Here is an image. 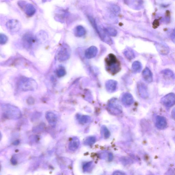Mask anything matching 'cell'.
Instances as JSON below:
<instances>
[{
	"instance_id": "33",
	"label": "cell",
	"mask_w": 175,
	"mask_h": 175,
	"mask_svg": "<svg viewBox=\"0 0 175 175\" xmlns=\"http://www.w3.org/2000/svg\"><path fill=\"white\" fill-rule=\"evenodd\" d=\"M159 21H158L157 20H156L154 21L153 22V27L156 28L158 26H159Z\"/></svg>"
},
{
	"instance_id": "19",
	"label": "cell",
	"mask_w": 175,
	"mask_h": 175,
	"mask_svg": "<svg viewBox=\"0 0 175 175\" xmlns=\"http://www.w3.org/2000/svg\"><path fill=\"white\" fill-rule=\"evenodd\" d=\"M74 33L77 37H82L86 34V31L84 27L79 25L75 29Z\"/></svg>"
},
{
	"instance_id": "2",
	"label": "cell",
	"mask_w": 175,
	"mask_h": 175,
	"mask_svg": "<svg viewBox=\"0 0 175 175\" xmlns=\"http://www.w3.org/2000/svg\"><path fill=\"white\" fill-rule=\"evenodd\" d=\"M105 67L107 71L112 75L118 73L121 70L120 61L112 53L109 54L105 59Z\"/></svg>"
},
{
	"instance_id": "1",
	"label": "cell",
	"mask_w": 175,
	"mask_h": 175,
	"mask_svg": "<svg viewBox=\"0 0 175 175\" xmlns=\"http://www.w3.org/2000/svg\"><path fill=\"white\" fill-rule=\"evenodd\" d=\"M1 108L2 115L6 119H18L21 116L20 110L16 106L9 104H3Z\"/></svg>"
},
{
	"instance_id": "10",
	"label": "cell",
	"mask_w": 175,
	"mask_h": 175,
	"mask_svg": "<svg viewBox=\"0 0 175 175\" xmlns=\"http://www.w3.org/2000/svg\"><path fill=\"white\" fill-rule=\"evenodd\" d=\"M167 125V121L165 117L158 116L156 119V126L159 130H164L166 128Z\"/></svg>"
},
{
	"instance_id": "5",
	"label": "cell",
	"mask_w": 175,
	"mask_h": 175,
	"mask_svg": "<svg viewBox=\"0 0 175 175\" xmlns=\"http://www.w3.org/2000/svg\"><path fill=\"white\" fill-rule=\"evenodd\" d=\"M107 108L110 113L114 115L120 114L123 112L122 106L118 100L115 98L110 100L108 102Z\"/></svg>"
},
{
	"instance_id": "28",
	"label": "cell",
	"mask_w": 175,
	"mask_h": 175,
	"mask_svg": "<svg viewBox=\"0 0 175 175\" xmlns=\"http://www.w3.org/2000/svg\"><path fill=\"white\" fill-rule=\"evenodd\" d=\"M66 70L65 68L61 67L57 70V75L59 77H62L66 74Z\"/></svg>"
},
{
	"instance_id": "34",
	"label": "cell",
	"mask_w": 175,
	"mask_h": 175,
	"mask_svg": "<svg viewBox=\"0 0 175 175\" xmlns=\"http://www.w3.org/2000/svg\"><path fill=\"white\" fill-rule=\"evenodd\" d=\"M171 116L172 118L175 120V108H174L172 110Z\"/></svg>"
},
{
	"instance_id": "20",
	"label": "cell",
	"mask_w": 175,
	"mask_h": 175,
	"mask_svg": "<svg viewBox=\"0 0 175 175\" xmlns=\"http://www.w3.org/2000/svg\"><path fill=\"white\" fill-rule=\"evenodd\" d=\"M142 66L141 63L138 61L134 62L132 64V69L135 73H138L141 71Z\"/></svg>"
},
{
	"instance_id": "24",
	"label": "cell",
	"mask_w": 175,
	"mask_h": 175,
	"mask_svg": "<svg viewBox=\"0 0 175 175\" xmlns=\"http://www.w3.org/2000/svg\"><path fill=\"white\" fill-rule=\"evenodd\" d=\"M105 29L107 33L109 36L114 37L117 35V32L116 30L113 28L108 27L105 28Z\"/></svg>"
},
{
	"instance_id": "4",
	"label": "cell",
	"mask_w": 175,
	"mask_h": 175,
	"mask_svg": "<svg viewBox=\"0 0 175 175\" xmlns=\"http://www.w3.org/2000/svg\"><path fill=\"white\" fill-rule=\"evenodd\" d=\"M90 20L91 22L92 23L93 25L95 28L96 31H97L102 41L108 44H112V40L111 39L107 33L105 28L98 25L96 22L93 18H90Z\"/></svg>"
},
{
	"instance_id": "23",
	"label": "cell",
	"mask_w": 175,
	"mask_h": 175,
	"mask_svg": "<svg viewBox=\"0 0 175 175\" xmlns=\"http://www.w3.org/2000/svg\"><path fill=\"white\" fill-rule=\"evenodd\" d=\"M165 77L166 78L173 79L174 78V75L171 70H170L166 69L163 70L162 72Z\"/></svg>"
},
{
	"instance_id": "18",
	"label": "cell",
	"mask_w": 175,
	"mask_h": 175,
	"mask_svg": "<svg viewBox=\"0 0 175 175\" xmlns=\"http://www.w3.org/2000/svg\"><path fill=\"white\" fill-rule=\"evenodd\" d=\"M47 120L48 123L52 125H55L56 124L57 120L56 115L52 112H48L46 115Z\"/></svg>"
},
{
	"instance_id": "25",
	"label": "cell",
	"mask_w": 175,
	"mask_h": 175,
	"mask_svg": "<svg viewBox=\"0 0 175 175\" xmlns=\"http://www.w3.org/2000/svg\"><path fill=\"white\" fill-rule=\"evenodd\" d=\"M101 132L104 138H109L110 135V132L105 126H102L101 129Z\"/></svg>"
},
{
	"instance_id": "32",
	"label": "cell",
	"mask_w": 175,
	"mask_h": 175,
	"mask_svg": "<svg viewBox=\"0 0 175 175\" xmlns=\"http://www.w3.org/2000/svg\"><path fill=\"white\" fill-rule=\"evenodd\" d=\"M171 39L172 41L175 44V29L173 31L171 35Z\"/></svg>"
},
{
	"instance_id": "27",
	"label": "cell",
	"mask_w": 175,
	"mask_h": 175,
	"mask_svg": "<svg viewBox=\"0 0 175 175\" xmlns=\"http://www.w3.org/2000/svg\"><path fill=\"white\" fill-rule=\"evenodd\" d=\"M124 55L128 59L131 60L134 58V53L131 49H127L124 52Z\"/></svg>"
},
{
	"instance_id": "12",
	"label": "cell",
	"mask_w": 175,
	"mask_h": 175,
	"mask_svg": "<svg viewBox=\"0 0 175 175\" xmlns=\"http://www.w3.org/2000/svg\"><path fill=\"white\" fill-rule=\"evenodd\" d=\"M98 52V49L96 47L91 46L85 51V57L88 59L93 58L96 56Z\"/></svg>"
},
{
	"instance_id": "9",
	"label": "cell",
	"mask_w": 175,
	"mask_h": 175,
	"mask_svg": "<svg viewBox=\"0 0 175 175\" xmlns=\"http://www.w3.org/2000/svg\"><path fill=\"white\" fill-rule=\"evenodd\" d=\"M161 101L166 107H171L175 104V94L172 93H169L162 98Z\"/></svg>"
},
{
	"instance_id": "29",
	"label": "cell",
	"mask_w": 175,
	"mask_h": 175,
	"mask_svg": "<svg viewBox=\"0 0 175 175\" xmlns=\"http://www.w3.org/2000/svg\"><path fill=\"white\" fill-rule=\"evenodd\" d=\"M111 11L114 14L117 15L120 12V8L118 6L114 5L111 6Z\"/></svg>"
},
{
	"instance_id": "17",
	"label": "cell",
	"mask_w": 175,
	"mask_h": 175,
	"mask_svg": "<svg viewBox=\"0 0 175 175\" xmlns=\"http://www.w3.org/2000/svg\"><path fill=\"white\" fill-rule=\"evenodd\" d=\"M142 76L144 80L147 82L150 83L153 82V74L148 68L146 67L143 70Z\"/></svg>"
},
{
	"instance_id": "26",
	"label": "cell",
	"mask_w": 175,
	"mask_h": 175,
	"mask_svg": "<svg viewBox=\"0 0 175 175\" xmlns=\"http://www.w3.org/2000/svg\"><path fill=\"white\" fill-rule=\"evenodd\" d=\"M96 141V138L94 136H90L85 140L84 143L87 146H91Z\"/></svg>"
},
{
	"instance_id": "13",
	"label": "cell",
	"mask_w": 175,
	"mask_h": 175,
	"mask_svg": "<svg viewBox=\"0 0 175 175\" xmlns=\"http://www.w3.org/2000/svg\"><path fill=\"white\" fill-rule=\"evenodd\" d=\"M121 101L125 106H129L133 103L134 99L132 95L129 93L124 94L121 97Z\"/></svg>"
},
{
	"instance_id": "14",
	"label": "cell",
	"mask_w": 175,
	"mask_h": 175,
	"mask_svg": "<svg viewBox=\"0 0 175 175\" xmlns=\"http://www.w3.org/2000/svg\"><path fill=\"white\" fill-rule=\"evenodd\" d=\"M24 10L25 14L29 16H32L35 13L36 10L33 5L31 4H24L22 8Z\"/></svg>"
},
{
	"instance_id": "3",
	"label": "cell",
	"mask_w": 175,
	"mask_h": 175,
	"mask_svg": "<svg viewBox=\"0 0 175 175\" xmlns=\"http://www.w3.org/2000/svg\"><path fill=\"white\" fill-rule=\"evenodd\" d=\"M18 87L19 89L23 91H34L37 89V84L33 79L24 77L19 80Z\"/></svg>"
},
{
	"instance_id": "15",
	"label": "cell",
	"mask_w": 175,
	"mask_h": 175,
	"mask_svg": "<svg viewBox=\"0 0 175 175\" xmlns=\"http://www.w3.org/2000/svg\"><path fill=\"white\" fill-rule=\"evenodd\" d=\"M117 82L113 80H108L106 82L105 88L107 91L110 93H113L117 88Z\"/></svg>"
},
{
	"instance_id": "6",
	"label": "cell",
	"mask_w": 175,
	"mask_h": 175,
	"mask_svg": "<svg viewBox=\"0 0 175 175\" xmlns=\"http://www.w3.org/2000/svg\"><path fill=\"white\" fill-rule=\"evenodd\" d=\"M70 55V50L67 44H63L59 49L57 52V60L60 62H64L69 59Z\"/></svg>"
},
{
	"instance_id": "21",
	"label": "cell",
	"mask_w": 175,
	"mask_h": 175,
	"mask_svg": "<svg viewBox=\"0 0 175 175\" xmlns=\"http://www.w3.org/2000/svg\"><path fill=\"white\" fill-rule=\"evenodd\" d=\"M77 117L79 122L82 124L89 123L91 120L90 117L86 115H78Z\"/></svg>"
},
{
	"instance_id": "31",
	"label": "cell",
	"mask_w": 175,
	"mask_h": 175,
	"mask_svg": "<svg viewBox=\"0 0 175 175\" xmlns=\"http://www.w3.org/2000/svg\"><path fill=\"white\" fill-rule=\"evenodd\" d=\"M112 175H127L124 172H121L120 171H116L114 172L113 173Z\"/></svg>"
},
{
	"instance_id": "7",
	"label": "cell",
	"mask_w": 175,
	"mask_h": 175,
	"mask_svg": "<svg viewBox=\"0 0 175 175\" xmlns=\"http://www.w3.org/2000/svg\"><path fill=\"white\" fill-rule=\"evenodd\" d=\"M22 40L23 45L27 49L32 48L34 45L37 41V38L29 33L25 34L23 36Z\"/></svg>"
},
{
	"instance_id": "30",
	"label": "cell",
	"mask_w": 175,
	"mask_h": 175,
	"mask_svg": "<svg viewBox=\"0 0 175 175\" xmlns=\"http://www.w3.org/2000/svg\"><path fill=\"white\" fill-rule=\"evenodd\" d=\"M8 38L4 34H1L0 35V44L1 45L5 44L8 41Z\"/></svg>"
},
{
	"instance_id": "22",
	"label": "cell",
	"mask_w": 175,
	"mask_h": 175,
	"mask_svg": "<svg viewBox=\"0 0 175 175\" xmlns=\"http://www.w3.org/2000/svg\"><path fill=\"white\" fill-rule=\"evenodd\" d=\"M80 141L78 138H74L72 139L70 143V148L73 149H76L78 148L80 146Z\"/></svg>"
},
{
	"instance_id": "11",
	"label": "cell",
	"mask_w": 175,
	"mask_h": 175,
	"mask_svg": "<svg viewBox=\"0 0 175 175\" xmlns=\"http://www.w3.org/2000/svg\"><path fill=\"white\" fill-rule=\"evenodd\" d=\"M138 89L140 96L143 99H146L148 97V93L147 87L143 83L140 82L138 84Z\"/></svg>"
},
{
	"instance_id": "8",
	"label": "cell",
	"mask_w": 175,
	"mask_h": 175,
	"mask_svg": "<svg viewBox=\"0 0 175 175\" xmlns=\"http://www.w3.org/2000/svg\"><path fill=\"white\" fill-rule=\"evenodd\" d=\"M6 27L8 31L11 33L18 32L21 28L20 22L16 19H11L6 23Z\"/></svg>"
},
{
	"instance_id": "16",
	"label": "cell",
	"mask_w": 175,
	"mask_h": 175,
	"mask_svg": "<svg viewBox=\"0 0 175 175\" xmlns=\"http://www.w3.org/2000/svg\"><path fill=\"white\" fill-rule=\"evenodd\" d=\"M156 47L158 52L161 55H166L169 52V48L165 44L157 43L156 44Z\"/></svg>"
}]
</instances>
